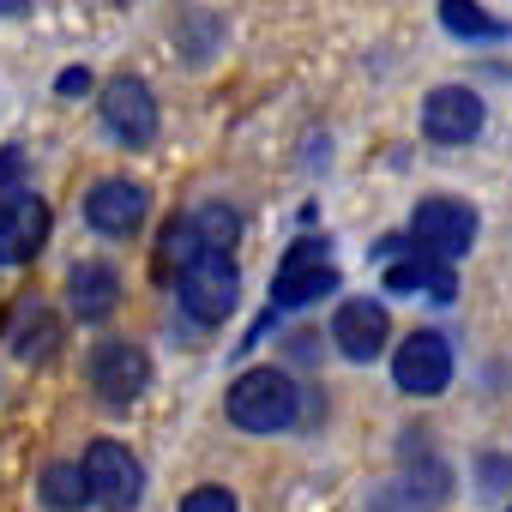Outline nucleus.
Returning a JSON list of instances; mask_svg holds the SVG:
<instances>
[{"label": "nucleus", "instance_id": "f257e3e1", "mask_svg": "<svg viewBox=\"0 0 512 512\" xmlns=\"http://www.w3.org/2000/svg\"><path fill=\"white\" fill-rule=\"evenodd\" d=\"M175 296H181V308H187L193 320L217 326V320H229V314H235L241 272H235V260H229L223 247H199L193 260L175 272Z\"/></svg>", "mask_w": 512, "mask_h": 512}, {"label": "nucleus", "instance_id": "f03ea898", "mask_svg": "<svg viewBox=\"0 0 512 512\" xmlns=\"http://www.w3.org/2000/svg\"><path fill=\"white\" fill-rule=\"evenodd\" d=\"M229 422L247 434H278L296 422V380L284 368H247L229 386Z\"/></svg>", "mask_w": 512, "mask_h": 512}, {"label": "nucleus", "instance_id": "7ed1b4c3", "mask_svg": "<svg viewBox=\"0 0 512 512\" xmlns=\"http://www.w3.org/2000/svg\"><path fill=\"white\" fill-rule=\"evenodd\" d=\"M79 470H85L91 500L109 506V512H133L139 494H145V470H139V458H133L121 440H97V446L79 458Z\"/></svg>", "mask_w": 512, "mask_h": 512}, {"label": "nucleus", "instance_id": "20e7f679", "mask_svg": "<svg viewBox=\"0 0 512 512\" xmlns=\"http://www.w3.org/2000/svg\"><path fill=\"white\" fill-rule=\"evenodd\" d=\"M326 290H338L332 241H320V235H302V241L284 253V266H278V284H272V296H278V308H308V302H320Z\"/></svg>", "mask_w": 512, "mask_h": 512}, {"label": "nucleus", "instance_id": "39448f33", "mask_svg": "<svg viewBox=\"0 0 512 512\" xmlns=\"http://www.w3.org/2000/svg\"><path fill=\"white\" fill-rule=\"evenodd\" d=\"M85 380H91L109 404H133V398H145V386H151V356H145L139 344H127V338H103V344L91 350V362H85Z\"/></svg>", "mask_w": 512, "mask_h": 512}, {"label": "nucleus", "instance_id": "423d86ee", "mask_svg": "<svg viewBox=\"0 0 512 512\" xmlns=\"http://www.w3.org/2000/svg\"><path fill=\"white\" fill-rule=\"evenodd\" d=\"M392 380H398V392H410V398L446 392V386H452V344H446L440 332H410V338L398 344V356H392Z\"/></svg>", "mask_w": 512, "mask_h": 512}, {"label": "nucleus", "instance_id": "0eeeda50", "mask_svg": "<svg viewBox=\"0 0 512 512\" xmlns=\"http://www.w3.org/2000/svg\"><path fill=\"white\" fill-rule=\"evenodd\" d=\"M49 199L43 193H7L0 199V266H25V260H37L43 253V241H49Z\"/></svg>", "mask_w": 512, "mask_h": 512}, {"label": "nucleus", "instance_id": "6e6552de", "mask_svg": "<svg viewBox=\"0 0 512 512\" xmlns=\"http://www.w3.org/2000/svg\"><path fill=\"white\" fill-rule=\"evenodd\" d=\"M410 235H416V247L440 253V260H458V253L476 247V211L464 199H422L410 217Z\"/></svg>", "mask_w": 512, "mask_h": 512}, {"label": "nucleus", "instance_id": "1a4fd4ad", "mask_svg": "<svg viewBox=\"0 0 512 512\" xmlns=\"http://www.w3.org/2000/svg\"><path fill=\"white\" fill-rule=\"evenodd\" d=\"M103 121L121 145H151L157 139V97L139 85V79H109L103 85Z\"/></svg>", "mask_w": 512, "mask_h": 512}, {"label": "nucleus", "instance_id": "9d476101", "mask_svg": "<svg viewBox=\"0 0 512 512\" xmlns=\"http://www.w3.org/2000/svg\"><path fill=\"white\" fill-rule=\"evenodd\" d=\"M422 133L434 145H470L482 133V97L464 91V85H440L428 103H422Z\"/></svg>", "mask_w": 512, "mask_h": 512}, {"label": "nucleus", "instance_id": "9b49d317", "mask_svg": "<svg viewBox=\"0 0 512 512\" xmlns=\"http://www.w3.org/2000/svg\"><path fill=\"white\" fill-rule=\"evenodd\" d=\"M145 211H151V193L139 181H97L85 193V223L97 235H133L145 223Z\"/></svg>", "mask_w": 512, "mask_h": 512}, {"label": "nucleus", "instance_id": "f8f14e48", "mask_svg": "<svg viewBox=\"0 0 512 512\" xmlns=\"http://www.w3.org/2000/svg\"><path fill=\"white\" fill-rule=\"evenodd\" d=\"M386 290L452 302V296H458V272H452V260H440V253L410 247V253H398V260H386Z\"/></svg>", "mask_w": 512, "mask_h": 512}, {"label": "nucleus", "instance_id": "ddd939ff", "mask_svg": "<svg viewBox=\"0 0 512 512\" xmlns=\"http://www.w3.org/2000/svg\"><path fill=\"white\" fill-rule=\"evenodd\" d=\"M386 338H392V314H386L380 302H368V296L344 302L338 320H332V344H338L350 362H374V356L386 350Z\"/></svg>", "mask_w": 512, "mask_h": 512}, {"label": "nucleus", "instance_id": "4468645a", "mask_svg": "<svg viewBox=\"0 0 512 512\" xmlns=\"http://www.w3.org/2000/svg\"><path fill=\"white\" fill-rule=\"evenodd\" d=\"M7 338H13V356H19V362H43V356H55V344H61V320H55L43 302H25V308L13 314Z\"/></svg>", "mask_w": 512, "mask_h": 512}, {"label": "nucleus", "instance_id": "2eb2a0df", "mask_svg": "<svg viewBox=\"0 0 512 512\" xmlns=\"http://www.w3.org/2000/svg\"><path fill=\"white\" fill-rule=\"evenodd\" d=\"M67 302L85 314V320H103L115 302H121V278L109 266H73L67 272Z\"/></svg>", "mask_w": 512, "mask_h": 512}, {"label": "nucleus", "instance_id": "dca6fc26", "mask_svg": "<svg viewBox=\"0 0 512 512\" xmlns=\"http://www.w3.org/2000/svg\"><path fill=\"white\" fill-rule=\"evenodd\" d=\"M91 500V488H85V470L79 464H49L43 470V506L49 512H79Z\"/></svg>", "mask_w": 512, "mask_h": 512}, {"label": "nucleus", "instance_id": "f3484780", "mask_svg": "<svg viewBox=\"0 0 512 512\" xmlns=\"http://www.w3.org/2000/svg\"><path fill=\"white\" fill-rule=\"evenodd\" d=\"M440 25H446L452 37H506V25L488 19L476 0H440Z\"/></svg>", "mask_w": 512, "mask_h": 512}, {"label": "nucleus", "instance_id": "a211bd4d", "mask_svg": "<svg viewBox=\"0 0 512 512\" xmlns=\"http://www.w3.org/2000/svg\"><path fill=\"white\" fill-rule=\"evenodd\" d=\"M434 500H446V470H440V464H434L428 476L410 470L398 488H386V506H434Z\"/></svg>", "mask_w": 512, "mask_h": 512}, {"label": "nucleus", "instance_id": "6ab92c4d", "mask_svg": "<svg viewBox=\"0 0 512 512\" xmlns=\"http://www.w3.org/2000/svg\"><path fill=\"white\" fill-rule=\"evenodd\" d=\"M193 253H199V235H193V223H187V217H175V223L163 229V247H157V266H163V272L175 278V272H181V266L193 260Z\"/></svg>", "mask_w": 512, "mask_h": 512}, {"label": "nucleus", "instance_id": "aec40b11", "mask_svg": "<svg viewBox=\"0 0 512 512\" xmlns=\"http://www.w3.org/2000/svg\"><path fill=\"white\" fill-rule=\"evenodd\" d=\"M187 223H193L199 247H223V253H229V241H235V229H241L235 211H223V205H205V211H193Z\"/></svg>", "mask_w": 512, "mask_h": 512}, {"label": "nucleus", "instance_id": "412c9836", "mask_svg": "<svg viewBox=\"0 0 512 512\" xmlns=\"http://www.w3.org/2000/svg\"><path fill=\"white\" fill-rule=\"evenodd\" d=\"M181 512H241V506H235L229 488H193V494L181 500Z\"/></svg>", "mask_w": 512, "mask_h": 512}, {"label": "nucleus", "instance_id": "4be33fe9", "mask_svg": "<svg viewBox=\"0 0 512 512\" xmlns=\"http://www.w3.org/2000/svg\"><path fill=\"white\" fill-rule=\"evenodd\" d=\"M19 169H25V151H19V145H7V151H0V199L19 193V187H13V181H19Z\"/></svg>", "mask_w": 512, "mask_h": 512}, {"label": "nucleus", "instance_id": "5701e85b", "mask_svg": "<svg viewBox=\"0 0 512 512\" xmlns=\"http://www.w3.org/2000/svg\"><path fill=\"white\" fill-rule=\"evenodd\" d=\"M85 85H91V73H79V67H73V73H61V91H67V97H73V91H85Z\"/></svg>", "mask_w": 512, "mask_h": 512}, {"label": "nucleus", "instance_id": "b1692460", "mask_svg": "<svg viewBox=\"0 0 512 512\" xmlns=\"http://www.w3.org/2000/svg\"><path fill=\"white\" fill-rule=\"evenodd\" d=\"M0 13H25V0H0Z\"/></svg>", "mask_w": 512, "mask_h": 512}]
</instances>
